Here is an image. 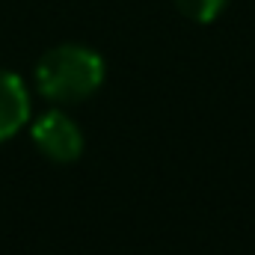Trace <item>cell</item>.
Segmentation results:
<instances>
[{
	"mask_svg": "<svg viewBox=\"0 0 255 255\" xmlns=\"http://www.w3.org/2000/svg\"><path fill=\"white\" fill-rule=\"evenodd\" d=\"M104 74L107 68L98 51L77 42H65L45 51L42 60L36 63V89L48 101L74 104L98 92L104 83Z\"/></svg>",
	"mask_w": 255,
	"mask_h": 255,
	"instance_id": "obj_1",
	"label": "cell"
},
{
	"mask_svg": "<svg viewBox=\"0 0 255 255\" xmlns=\"http://www.w3.org/2000/svg\"><path fill=\"white\" fill-rule=\"evenodd\" d=\"M30 136H33L36 148L54 163H74L83 154V133H80L77 122L71 116H65L63 110L42 113L30 128Z\"/></svg>",
	"mask_w": 255,
	"mask_h": 255,
	"instance_id": "obj_2",
	"label": "cell"
},
{
	"mask_svg": "<svg viewBox=\"0 0 255 255\" xmlns=\"http://www.w3.org/2000/svg\"><path fill=\"white\" fill-rule=\"evenodd\" d=\"M30 119V92L15 71L0 68V142L12 139Z\"/></svg>",
	"mask_w": 255,
	"mask_h": 255,
	"instance_id": "obj_3",
	"label": "cell"
},
{
	"mask_svg": "<svg viewBox=\"0 0 255 255\" xmlns=\"http://www.w3.org/2000/svg\"><path fill=\"white\" fill-rule=\"evenodd\" d=\"M172 3L184 18H190L196 24H211L226 9L229 0H172Z\"/></svg>",
	"mask_w": 255,
	"mask_h": 255,
	"instance_id": "obj_4",
	"label": "cell"
}]
</instances>
